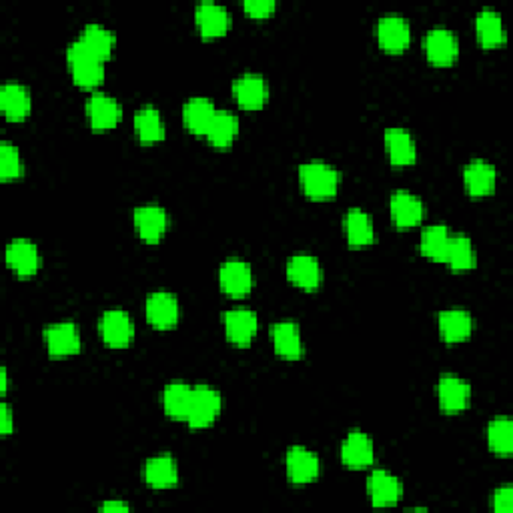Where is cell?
Segmentation results:
<instances>
[{"label": "cell", "instance_id": "obj_36", "mask_svg": "<svg viewBox=\"0 0 513 513\" xmlns=\"http://www.w3.org/2000/svg\"><path fill=\"white\" fill-rule=\"evenodd\" d=\"M445 263L455 271H467L475 265V251L469 237L451 235L448 253H445Z\"/></svg>", "mask_w": 513, "mask_h": 513}, {"label": "cell", "instance_id": "obj_41", "mask_svg": "<svg viewBox=\"0 0 513 513\" xmlns=\"http://www.w3.org/2000/svg\"><path fill=\"white\" fill-rule=\"evenodd\" d=\"M0 432H3V435L13 433V411L8 408V403L0 405Z\"/></svg>", "mask_w": 513, "mask_h": 513}, {"label": "cell", "instance_id": "obj_17", "mask_svg": "<svg viewBox=\"0 0 513 513\" xmlns=\"http://www.w3.org/2000/svg\"><path fill=\"white\" fill-rule=\"evenodd\" d=\"M223 323H225V331L231 343L239 347H247L251 343L259 321L251 309H229L223 313Z\"/></svg>", "mask_w": 513, "mask_h": 513}, {"label": "cell", "instance_id": "obj_25", "mask_svg": "<svg viewBox=\"0 0 513 513\" xmlns=\"http://www.w3.org/2000/svg\"><path fill=\"white\" fill-rule=\"evenodd\" d=\"M0 109L8 121H22L30 111L29 88L21 82H6L0 88Z\"/></svg>", "mask_w": 513, "mask_h": 513}, {"label": "cell", "instance_id": "obj_2", "mask_svg": "<svg viewBox=\"0 0 513 513\" xmlns=\"http://www.w3.org/2000/svg\"><path fill=\"white\" fill-rule=\"evenodd\" d=\"M341 175L331 164L323 161H311L299 167V183L305 195L311 198H329L337 193Z\"/></svg>", "mask_w": 513, "mask_h": 513}, {"label": "cell", "instance_id": "obj_34", "mask_svg": "<svg viewBox=\"0 0 513 513\" xmlns=\"http://www.w3.org/2000/svg\"><path fill=\"white\" fill-rule=\"evenodd\" d=\"M239 132V121L233 113L229 111H217L214 114V119L211 122L209 130H206V139H209V143L219 147V148H225L231 143H233L235 137Z\"/></svg>", "mask_w": 513, "mask_h": 513}, {"label": "cell", "instance_id": "obj_19", "mask_svg": "<svg viewBox=\"0 0 513 513\" xmlns=\"http://www.w3.org/2000/svg\"><path fill=\"white\" fill-rule=\"evenodd\" d=\"M375 451H374V442L371 437L363 432H351L345 437V442L341 443V461L347 467L351 469H361L367 467L374 463Z\"/></svg>", "mask_w": 513, "mask_h": 513}, {"label": "cell", "instance_id": "obj_37", "mask_svg": "<svg viewBox=\"0 0 513 513\" xmlns=\"http://www.w3.org/2000/svg\"><path fill=\"white\" fill-rule=\"evenodd\" d=\"M487 442L490 448L500 455H509L513 450V424L511 419L501 416L493 417L487 425Z\"/></svg>", "mask_w": 513, "mask_h": 513}, {"label": "cell", "instance_id": "obj_18", "mask_svg": "<svg viewBox=\"0 0 513 513\" xmlns=\"http://www.w3.org/2000/svg\"><path fill=\"white\" fill-rule=\"evenodd\" d=\"M195 22L203 37H221L231 24V14L223 4L213 0H203L195 8Z\"/></svg>", "mask_w": 513, "mask_h": 513}, {"label": "cell", "instance_id": "obj_9", "mask_svg": "<svg viewBox=\"0 0 513 513\" xmlns=\"http://www.w3.org/2000/svg\"><path fill=\"white\" fill-rule=\"evenodd\" d=\"M132 219H135V227L140 239L147 243L161 241V237L164 235V231H167L169 225V214L159 205L137 206Z\"/></svg>", "mask_w": 513, "mask_h": 513}, {"label": "cell", "instance_id": "obj_38", "mask_svg": "<svg viewBox=\"0 0 513 513\" xmlns=\"http://www.w3.org/2000/svg\"><path fill=\"white\" fill-rule=\"evenodd\" d=\"M22 175V161L19 148L11 143L0 145V179L13 181Z\"/></svg>", "mask_w": 513, "mask_h": 513}, {"label": "cell", "instance_id": "obj_12", "mask_svg": "<svg viewBox=\"0 0 513 513\" xmlns=\"http://www.w3.org/2000/svg\"><path fill=\"white\" fill-rule=\"evenodd\" d=\"M87 114L95 130H106L121 121L122 109L114 97L106 93H95L87 101Z\"/></svg>", "mask_w": 513, "mask_h": 513}, {"label": "cell", "instance_id": "obj_22", "mask_svg": "<svg viewBox=\"0 0 513 513\" xmlns=\"http://www.w3.org/2000/svg\"><path fill=\"white\" fill-rule=\"evenodd\" d=\"M271 339L275 345V351L285 359H299L303 353L301 331L295 321H277L271 325Z\"/></svg>", "mask_w": 513, "mask_h": 513}, {"label": "cell", "instance_id": "obj_5", "mask_svg": "<svg viewBox=\"0 0 513 513\" xmlns=\"http://www.w3.org/2000/svg\"><path fill=\"white\" fill-rule=\"evenodd\" d=\"M377 38L382 48L389 53H401L411 40L409 22L401 14H383L377 21Z\"/></svg>", "mask_w": 513, "mask_h": 513}, {"label": "cell", "instance_id": "obj_39", "mask_svg": "<svg viewBox=\"0 0 513 513\" xmlns=\"http://www.w3.org/2000/svg\"><path fill=\"white\" fill-rule=\"evenodd\" d=\"M493 509L498 513H511L513 509V490L511 485H503L493 493Z\"/></svg>", "mask_w": 513, "mask_h": 513}, {"label": "cell", "instance_id": "obj_15", "mask_svg": "<svg viewBox=\"0 0 513 513\" xmlns=\"http://www.w3.org/2000/svg\"><path fill=\"white\" fill-rule=\"evenodd\" d=\"M437 395H440V405L445 413H458L469 405L471 387L466 379L445 374L437 383Z\"/></svg>", "mask_w": 513, "mask_h": 513}, {"label": "cell", "instance_id": "obj_27", "mask_svg": "<svg viewBox=\"0 0 513 513\" xmlns=\"http://www.w3.org/2000/svg\"><path fill=\"white\" fill-rule=\"evenodd\" d=\"M385 143L389 151V159L397 167H403V164H411L416 161L417 148L416 140L409 135V130H405L401 127H393L385 132Z\"/></svg>", "mask_w": 513, "mask_h": 513}, {"label": "cell", "instance_id": "obj_1", "mask_svg": "<svg viewBox=\"0 0 513 513\" xmlns=\"http://www.w3.org/2000/svg\"><path fill=\"white\" fill-rule=\"evenodd\" d=\"M66 61L71 64L72 79L77 85L85 88H93L101 85L105 79V64L101 59L88 51V48L80 43V40H72L66 48Z\"/></svg>", "mask_w": 513, "mask_h": 513}, {"label": "cell", "instance_id": "obj_14", "mask_svg": "<svg viewBox=\"0 0 513 513\" xmlns=\"http://www.w3.org/2000/svg\"><path fill=\"white\" fill-rule=\"evenodd\" d=\"M233 95L243 109L255 111V109H261L265 101H267L269 88L261 74L245 72L233 82Z\"/></svg>", "mask_w": 513, "mask_h": 513}, {"label": "cell", "instance_id": "obj_35", "mask_svg": "<svg viewBox=\"0 0 513 513\" xmlns=\"http://www.w3.org/2000/svg\"><path fill=\"white\" fill-rule=\"evenodd\" d=\"M450 231L445 225H429L421 233V253L433 261H445V253H448L450 245Z\"/></svg>", "mask_w": 513, "mask_h": 513}, {"label": "cell", "instance_id": "obj_10", "mask_svg": "<svg viewBox=\"0 0 513 513\" xmlns=\"http://www.w3.org/2000/svg\"><path fill=\"white\" fill-rule=\"evenodd\" d=\"M221 289L231 297H245L253 287V273L249 263L241 259H229L219 271Z\"/></svg>", "mask_w": 513, "mask_h": 513}, {"label": "cell", "instance_id": "obj_13", "mask_svg": "<svg viewBox=\"0 0 513 513\" xmlns=\"http://www.w3.org/2000/svg\"><path fill=\"white\" fill-rule=\"evenodd\" d=\"M371 503L375 508H393L401 498V482L385 469H375L367 479Z\"/></svg>", "mask_w": 513, "mask_h": 513}, {"label": "cell", "instance_id": "obj_8", "mask_svg": "<svg viewBox=\"0 0 513 513\" xmlns=\"http://www.w3.org/2000/svg\"><path fill=\"white\" fill-rule=\"evenodd\" d=\"M45 343L53 357L72 355L80 349V335L72 321H59L45 327Z\"/></svg>", "mask_w": 513, "mask_h": 513}, {"label": "cell", "instance_id": "obj_29", "mask_svg": "<svg viewBox=\"0 0 513 513\" xmlns=\"http://www.w3.org/2000/svg\"><path fill=\"white\" fill-rule=\"evenodd\" d=\"M79 40L85 45L90 53H93L97 59H101L103 63L109 59L114 48V32L105 29L103 24L90 22L82 29Z\"/></svg>", "mask_w": 513, "mask_h": 513}, {"label": "cell", "instance_id": "obj_28", "mask_svg": "<svg viewBox=\"0 0 513 513\" xmlns=\"http://www.w3.org/2000/svg\"><path fill=\"white\" fill-rule=\"evenodd\" d=\"M193 387L185 382H171L163 389V408L164 413L172 419H187L189 408H191Z\"/></svg>", "mask_w": 513, "mask_h": 513}, {"label": "cell", "instance_id": "obj_7", "mask_svg": "<svg viewBox=\"0 0 513 513\" xmlns=\"http://www.w3.org/2000/svg\"><path fill=\"white\" fill-rule=\"evenodd\" d=\"M427 59L433 64H451L458 59L459 53V43L455 32L445 29V27H435L432 30H427L425 40H424Z\"/></svg>", "mask_w": 513, "mask_h": 513}, {"label": "cell", "instance_id": "obj_30", "mask_svg": "<svg viewBox=\"0 0 513 513\" xmlns=\"http://www.w3.org/2000/svg\"><path fill=\"white\" fill-rule=\"evenodd\" d=\"M474 329L471 315L463 309H448L440 313V331L448 343H458L467 339Z\"/></svg>", "mask_w": 513, "mask_h": 513}, {"label": "cell", "instance_id": "obj_16", "mask_svg": "<svg viewBox=\"0 0 513 513\" xmlns=\"http://www.w3.org/2000/svg\"><path fill=\"white\" fill-rule=\"evenodd\" d=\"M287 277L293 285L313 291V289L321 285V265L317 263L315 256L309 253H297L291 256V261L287 263Z\"/></svg>", "mask_w": 513, "mask_h": 513}, {"label": "cell", "instance_id": "obj_24", "mask_svg": "<svg viewBox=\"0 0 513 513\" xmlns=\"http://www.w3.org/2000/svg\"><path fill=\"white\" fill-rule=\"evenodd\" d=\"M463 181H466V187L471 195L484 197L492 193L495 183H498V171L492 163L475 159L463 169Z\"/></svg>", "mask_w": 513, "mask_h": 513}, {"label": "cell", "instance_id": "obj_43", "mask_svg": "<svg viewBox=\"0 0 513 513\" xmlns=\"http://www.w3.org/2000/svg\"><path fill=\"white\" fill-rule=\"evenodd\" d=\"M6 387H8V374H6V369L3 367L0 369V391L6 393Z\"/></svg>", "mask_w": 513, "mask_h": 513}, {"label": "cell", "instance_id": "obj_3", "mask_svg": "<svg viewBox=\"0 0 513 513\" xmlns=\"http://www.w3.org/2000/svg\"><path fill=\"white\" fill-rule=\"evenodd\" d=\"M221 393L209 385L193 387L191 408H189L187 421L193 429L211 425L221 411Z\"/></svg>", "mask_w": 513, "mask_h": 513}, {"label": "cell", "instance_id": "obj_20", "mask_svg": "<svg viewBox=\"0 0 513 513\" xmlns=\"http://www.w3.org/2000/svg\"><path fill=\"white\" fill-rule=\"evenodd\" d=\"M143 477L147 485L155 487V490H167V487H175L179 482L177 461L172 455L161 453L145 463Z\"/></svg>", "mask_w": 513, "mask_h": 513}, {"label": "cell", "instance_id": "obj_6", "mask_svg": "<svg viewBox=\"0 0 513 513\" xmlns=\"http://www.w3.org/2000/svg\"><path fill=\"white\" fill-rule=\"evenodd\" d=\"M147 319L156 329H171L177 325L181 309L177 297L169 291H153L145 303Z\"/></svg>", "mask_w": 513, "mask_h": 513}, {"label": "cell", "instance_id": "obj_21", "mask_svg": "<svg viewBox=\"0 0 513 513\" xmlns=\"http://www.w3.org/2000/svg\"><path fill=\"white\" fill-rule=\"evenodd\" d=\"M6 263L21 277L35 275L40 263L37 245L27 239H14L6 245Z\"/></svg>", "mask_w": 513, "mask_h": 513}, {"label": "cell", "instance_id": "obj_33", "mask_svg": "<svg viewBox=\"0 0 513 513\" xmlns=\"http://www.w3.org/2000/svg\"><path fill=\"white\" fill-rule=\"evenodd\" d=\"M345 231L351 247H363L374 241V221L361 209H349L345 214Z\"/></svg>", "mask_w": 513, "mask_h": 513}, {"label": "cell", "instance_id": "obj_40", "mask_svg": "<svg viewBox=\"0 0 513 513\" xmlns=\"http://www.w3.org/2000/svg\"><path fill=\"white\" fill-rule=\"evenodd\" d=\"M245 13H249L251 16H256V19H263L269 13L275 11V0H245L243 3Z\"/></svg>", "mask_w": 513, "mask_h": 513}, {"label": "cell", "instance_id": "obj_4", "mask_svg": "<svg viewBox=\"0 0 513 513\" xmlns=\"http://www.w3.org/2000/svg\"><path fill=\"white\" fill-rule=\"evenodd\" d=\"M98 329L109 347H127L135 337V321L122 309L105 311Z\"/></svg>", "mask_w": 513, "mask_h": 513}, {"label": "cell", "instance_id": "obj_23", "mask_svg": "<svg viewBox=\"0 0 513 513\" xmlns=\"http://www.w3.org/2000/svg\"><path fill=\"white\" fill-rule=\"evenodd\" d=\"M389 209L397 227H413L424 219V203L409 191H395L389 201Z\"/></svg>", "mask_w": 513, "mask_h": 513}, {"label": "cell", "instance_id": "obj_42", "mask_svg": "<svg viewBox=\"0 0 513 513\" xmlns=\"http://www.w3.org/2000/svg\"><path fill=\"white\" fill-rule=\"evenodd\" d=\"M130 509V506L129 503H122V501H105L103 506H101V511H105V513H111V511H129Z\"/></svg>", "mask_w": 513, "mask_h": 513}, {"label": "cell", "instance_id": "obj_32", "mask_svg": "<svg viewBox=\"0 0 513 513\" xmlns=\"http://www.w3.org/2000/svg\"><path fill=\"white\" fill-rule=\"evenodd\" d=\"M135 130L143 143H159L164 139V122L153 105H145L135 113Z\"/></svg>", "mask_w": 513, "mask_h": 513}, {"label": "cell", "instance_id": "obj_31", "mask_svg": "<svg viewBox=\"0 0 513 513\" xmlns=\"http://www.w3.org/2000/svg\"><path fill=\"white\" fill-rule=\"evenodd\" d=\"M475 30L477 38L484 46H495L506 40V30H503L501 14L493 8H484L475 16Z\"/></svg>", "mask_w": 513, "mask_h": 513}, {"label": "cell", "instance_id": "obj_11", "mask_svg": "<svg viewBox=\"0 0 513 513\" xmlns=\"http://www.w3.org/2000/svg\"><path fill=\"white\" fill-rule=\"evenodd\" d=\"M321 471V461L315 453L301 445H295L287 451V475L293 484H311Z\"/></svg>", "mask_w": 513, "mask_h": 513}, {"label": "cell", "instance_id": "obj_26", "mask_svg": "<svg viewBox=\"0 0 513 513\" xmlns=\"http://www.w3.org/2000/svg\"><path fill=\"white\" fill-rule=\"evenodd\" d=\"M214 114H217L214 103L205 97L189 98L183 106L185 125L189 130L195 132V135H206V130H209Z\"/></svg>", "mask_w": 513, "mask_h": 513}]
</instances>
